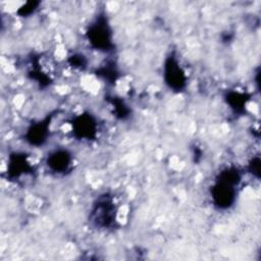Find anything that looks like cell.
I'll use <instances>...</instances> for the list:
<instances>
[{
    "instance_id": "1",
    "label": "cell",
    "mask_w": 261,
    "mask_h": 261,
    "mask_svg": "<svg viewBox=\"0 0 261 261\" xmlns=\"http://www.w3.org/2000/svg\"><path fill=\"white\" fill-rule=\"evenodd\" d=\"M239 174L236 170L226 169L221 172L212 190V197L215 205L219 208H227L234 200V187L238 184Z\"/></svg>"
},
{
    "instance_id": "2",
    "label": "cell",
    "mask_w": 261,
    "mask_h": 261,
    "mask_svg": "<svg viewBox=\"0 0 261 261\" xmlns=\"http://www.w3.org/2000/svg\"><path fill=\"white\" fill-rule=\"evenodd\" d=\"M164 75L165 81L170 88L179 90L184 87L186 82L185 72L173 57L166 61L164 66Z\"/></svg>"
},
{
    "instance_id": "3",
    "label": "cell",
    "mask_w": 261,
    "mask_h": 261,
    "mask_svg": "<svg viewBox=\"0 0 261 261\" xmlns=\"http://www.w3.org/2000/svg\"><path fill=\"white\" fill-rule=\"evenodd\" d=\"M90 42L100 49H106L110 45V31L105 21L96 22L89 32Z\"/></svg>"
},
{
    "instance_id": "4",
    "label": "cell",
    "mask_w": 261,
    "mask_h": 261,
    "mask_svg": "<svg viewBox=\"0 0 261 261\" xmlns=\"http://www.w3.org/2000/svg\"><path fill=\"white\" fill-rule=\"evenodd\" d=\"M47 164L56 172L65 171L70 164V156L66 151H56L48 157Z\"/></svg>"
},
{
    "instance_id": "5",
    "label": "cell",
    "mask_w": 261,
    "mask_h": 261,
    "mask_svg": "<svg viewBox=\"0 0 261 261\" xmlns=\"http://www.w3.org/2000/svg\"><path fill=\"white\" fill-rule=\"evenodd\" d=\"M95 217L100 219L98 222L102 225H108L114 217V207L110 200H103L95 208Z\"/></svg>"
}]
</instances>
